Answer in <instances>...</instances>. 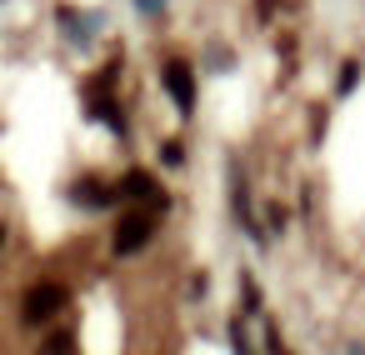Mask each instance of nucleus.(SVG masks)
I'll return each instance as SVG.
<instances>
[{"label":"nucleus","instance_id":"7ed1b4c3","mask_svg":"<svg viewBox=\"0 0 365 355\" xmlns=\"http://www.w3.org/2000/svg\"><path fill=\"white\" fill-rule=\"evenodd\" d=\"M160 81H165L170 101H175L180 110H195V76H190V66H185V61H170Z\"/></svg>","mask_w":365,"mask_h":355},{"label":"nucleus","instance_id":"20e7f679","mask_svg":"<svg viewBox=\"0 0 365 355\" xmlns=\"http://www.w3.org/2000/svg\"><path fill=\"white\" fill-rule=\"evenodd\" d=\"M110 76H115V71H101V81H91V91H86V101H91L96 120H106L110 130H120V106L110 101Z\"/></svg>","mask_w":365,"mask_h":355},{"label":"nucleus","instance_id":"1a4fd4ad","mask_svg":"<svg viewBox=\"0 0 365 355\" xmlns=\"http://www.w3.org/2000/svg\"><path fill=\"white\" fill-rule=\"evenodd\" d=\"M46 355H71V335H56V340H51V350H46Z\"/></svg>","mask_w":365,"mask_h":355},{"label":"nucleus","instance_id":"39448f33","mask_svg":"<svg viewBox=\"0 0 365 355\" xmlns=\"http://www.w3.org/2000/svg\"><path fill=\"white\" fill-rule=\"evenodd\" d=\"M120 195H125L130 205H150V210L160 205V210H165V195H160V185H155L145 170H130V175L120 180Z\"/></svg>","mask_w":365,"mask_h":355},{"label":"nucleus","instance_id":"423d86ee","mask_svg":"<svg viewBox=\"0 0 365 355\" xmlns=\"http://www.w3.org/2000/svg\"><path fill=\"white\" fill-rule=\"evenodd\" d=\"M260 340H265V320L260 315H240L235 320V355H260Z\"/></svg>","mask_w":365,"mask_h":355},{"label":"nucleus","instance_id":"f03ea898","mask_svg":"<svg viewBox=\"0 0 365 355\" xmlns=\"http://www.w3.org/2000/svg\"><path fill=\"white\" fill-rule=\"evenodd\" d=\"M61 305H66V285H56V280H41V285H31V290H26V305H21V315H26V325H46L51 315H61Z\"/></svg>","mask_w":365,"mask_h":355},{"label":"nucleus","instance_id":"6e6552de","mask_svg":"<svg viewBox=\"0 0 365 355\" xmlns=\"http://www.w3.org/2000/svg\"><path fill=\"white\" fill-rule=\"evenodd\" d=\"M185 155H180V140H165V165H180Z\"/></svg>","mask_w":365,"mask_h":355},{"label":"nucleus","instance_id":"0eeeda50","mask_svg":"<svg viewBox=\"0 0 365 355\" xmlns=\"http://www.w3.org/2000/svg\"><path fill=\"white\" fill-rule=\"evenodd\" d=\"M76 200H86V205H106L110 195H106L101 180H81V185H76Z\"/></svg>","mask_w":365,"mask_h":355},{"label":"nucleus","instance_id":"9d476101","mask_svg":"<svg viewBox=\"0 0 365 355\" xmlns=\"http://www.w3.org/2000/svg\"><path fill=\"white\" fill-rule=\"evenodd\" d=\"M0 245H6V225H0Z\"/></svg>","mask_w":365,"mask_h":355},{"label":"nucleus","instance_id":"f257e3e1","mask_svg":"<svg viewBox=\"0 0 365 355\" xmlns=\"http://www.w3.org/2000/svg\"><path fill=\"white\" fill-rule=\"evenodd\" d=\"M150 235H155V210H150V205H135V210H125L120 225H115V250H120V255H135Z\"/></svg>","mask_w":365,"mask_h":355}]
</instances>
